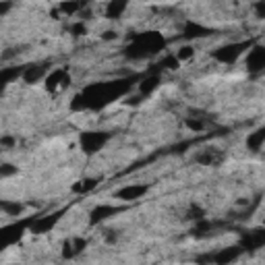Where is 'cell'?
<instances>
[{
  "mask_svg": "<svg viewBox=\"0 0 265 265\" xmlns=\"http://www.w3.org/2000/svg\"><path fill=\"white\" fill-rule=\"evenodd\" d=\"M118 212V207L114 205H100V207H95L93 212H91V224H97V222H102L110 216H114Z\"/></svg>",
  "mask_w": 265,
  "mask_h": 265,
  "instance_id": "9",
  "label": "cell"
},
{
  "mask_svg": "<svg viewBox=\"0 0 265 265\" xmlns=\"http://www.w3.org/2000/svg\"><path fill=\"white\" fill-rule=\"evenodd\" d=\"M249 44H230V46H224L214 52V58L220 60V62H226V64H232L236 58L241 56L243 48H247Z\"/></svg>",
  "mask_w": 265,
  "mask_h": 265,
  "instance_id": "4",
  "label": "cell"
},
{
  "mask_svg": "<svg viewBox=\"0 0 265 265\" xmlns=\"http://www.w3.org/2000/svg\"><path fill=\"white\" fill-rule=\"evenodd\" d=\"M263 143H265V127H261V129L253 131V133H249V137H247V147L251 151H259L263 147Z\"/></svg>",
  "mask_w": 265,
  "mask_h": 265,
  "instance_id": "8",
  "label": "cell"
},
{
  "mask_svg": "<svg viewBox=\"0 0 265 265\" xmlns=\"http://www.w3.org/2000/svg\"><path fill=\"white\" fill-rule=\"evenodd\" d=\"M75 35H85L87 33V25L85 23H83V21H79L77 25H73V29H71Z\"/></svg>",
  "mask_w": 265,
  "mask_h": 265,
  "instance_id": "20",
  "label": "cell"
},
{
  "mask_svg": "<svg viewBox=\"0 0 265 265\" xmlns=\"http://www.w3.org/2000/svg\"><path fill=\"white\" fill-rule=\"evenodd\" d=\"M110 139L108 133H83L81 135V147L85 153H95L104 147V143Z\"/></svg>",
  "mask_w": 265,
  "mask_h": 265,
  "instance_id": "1",
  "label": "cell"
},
{
  "mask_svg": "<svg viewBox=\"0 0 265 265\" xmlns=\"http://www.w3.org/2000/svg\"><path fill=\"white\" fill-rule=\"evenodd\" d=\"M222 160H224V153L216 147H205V149L197 151V156H195V162L201 166H218Z\"/></svg>",
  "mask_w": 265,
  "mask_h": 265,
  "instance_id": "5",
  "label": "cell"
},
{
  "mask_svg": "<svg viewBox=\"0 0 265 265\" xmlns=\"http://www.w3.org/2000/svg\"><path fill=\"white\" fill-rule=\"evenodd\" d=\"M243 253V247H228L224 251H220V253H214V255H209V257H201L199 261H212L214 265H228L232 263L234 259H239Z\"/></svg>",
  "mask_w": 265,
  "mask_h": 265,
  "instance_id": "2",
  "label": "cell"
},
{
  "mask_svg": "<svg viewBox=\"0 0 265 265\" xmlns=\"http://www.w3.org/2000/svg\"><path fill=\"white\" fill-rule=\"evenodd\" d=\"M58 220V216H52V218H41V220H37L35 224H33V230L35 232H46L48 228H52L54 226V222Z\"/></svg>",
  "mask_w": 265,
  "mask_h": 265,
  "instance_id": "14",
  "label": "cell"
},
{
  "mask_svg": "<svg viewBox=\"0 0 265 265\" xmlns=\"http://www.w3.org/2000/svg\"><path fill=\"white\" fill-rule=\"evenodd\" d=\"M10 6H12L10 2H2V4H0V15H2V17H4V15H6V10H8Z\"/></svg>",
  "mask_w": 265,
  "mask_h": 265,
  "instance_id": "22",
  "label": "cell"
},
{
  "mask_svg": "<svg viewBox=\"0 0 265 265\" xmlns=\"http://www.w3.org/2000/svg\"><path fill=\"white\" fill-rule=\"evenodd\" d=\"M176 60L178 62H187V60H191L193 56H195V48L191 46V44H187V46H180L178 50H176Z\"/></svg>",
  "mask_w": 265,
  "mask_h": 265,
  "instance_id": "12",
  "label": "cell"
},
{
  "mask_svg": "<svg viewBox=\"0 0 265 265\" xmlns=\"http://www.w3.org/2000/svg\"><path fill=\"white\" fill-rule=\"evenodd\" d=\"M104 239H106L108 245H114V243H118V239H120V232H118V230H106V232H104Z\"/></svg>",
  "mask_w": 265,
  "mask_h": 265,
  "instance_id": "17",
  "label": "cell"
},
{
  "mask_svg": "<svg viewBox=\"0 0 265 265\" xmlns=\"http://www.w3.org/2000/svg\"><path fill=\"white\" fill-rule=\"evenodd\" d=\"M127 2H110L108 4V10H106V17H110V19H116V17H120V12L122 10H127Z\"/></svg>",
  "mask_w": 265,
  "mask_h": 265,
  "instance_id": "13",
  "label": "cell"
},
{
  "mask_svg": "<svg viewBox=\"0 0 265 265\" xmlns=\"http://www.w3.org/2000/svg\"><path fill=\"white\" fill-rule=\"evenodd\" d=\"M247 66L249 71H259L265 66V48H255L251 52V56L247 58Z\"/></svg>",
  "mask_w": 265,
  "mask_h": 265,
  "instance_id": "7",
  "label": "cell"
},
{
  "mask_svg": "<svg viewBox=\"0 0 265 265\" xmlns=\"http://www.w3.org/2000/svg\"><path fill=\"white\" fill-rule=\"evenodd\" d=\"M0 209H2V214L4 216H10V218H17V216H21L23 214V205L21 203H17V201H2L0 203Z\"/></svg>",
  "mask_w": 265,
  "mask_h": 265,
  "instance_id": "11",
  "label": "cell"
},
{
  "mask_svg": "<svg viewBox=\"0 0 265 265\" xmlns=\"http://www.w3.org/2000/svg\"><path fill=\"white\" fill-rule=\"evenodd\" d=\"M0 145H2V149H10L12 145H17V141L10 135H2V139H0Z\"/></svg>",
  "mask_w": 265,
  "mask_h": 265,
  "instance_id": "19",
  "label": "cell"
},
{
  "mask_svg": "<svg viewBox=\"0 0 265 265\" xmlns=\"http://www.w3.org/2000/svg\"><path fill=\"white\" fill-rule=\"evenodd\" d=\"M48 68H50V66H46V64H31V66H25V71H23L21 77H23L25 83H35V81H39L41 77L48 73Z\"/></svg>",
  "mask_w": 265,
  "mask_h": 265,
  "instance_id": "6",
  "label": "cell"
},
{
  "mask_svg": "<svg viewBox=\"0 0 265 265\" xmlns=\"http://www.w3.org/2000/svg\"><path fill=\"white\" fill-rule=\"evenodd\" d=\"M81 6H83V4H79V2H62L58 8H60L62 12H66V15H73V12L81 10Z\"/></svg>",
  "mask_w": 265,
  "mask_h": 265,
  "instance_id": "16",
  "label": "cell"
},
{
  "mask_svg": "<svg viewBox=\"0 0 265 265\" xmlns=\"http://www.w3.org/2000/svg\"><path fill=\"white\" fill-rule=\"evenodd\" d=\"M147 191H149V185H127L120 191H116L114 197L120 201H137V199H141Z\"/></svg>",
  "mask_w": 265,
  "mask_h": 265,
  "instance_id": "3",
  "label": "cell"
},
{
  "mask_svg": "<svg viewBox=\"0 0 265 265\" xmlns=\"http://www.w3.org/2000/svg\"><path fill=\"white\" fill-rule=\"evenodd\" d=\"M263 226H265V220H263Z\"/></svg>",
  "mask_w": 265,
  "mask_h": 265,
  "instance_id": "24",
  "label": "cell"
},
{
  "mask_svg": "<svg viewBox=\"0 0 265 265\" xmlns=\"http://www.w3.org/2000/svg\"><path fill=\"white\" fill-rule=\"evenodd\" d=\"M102 37H104V39H116V37H118V33H116V31H106Z\"/></svg>",
  "mask_w": 265,
  "mask_h": 265,
  "instance_id": "23",
  "label": "cell"
},
{
  "mask_svg": "<svg viewBox=\"0 0 265 265\" xmlns=\"http://www.w3.org/2000/svg\"><path fill=\"white\" fill-rule=\"evenodd\" d=\"M10 174H17V166L2 164V168H0V176H2V178H8Z\"/></svg>",
  "mask_w": 265,
  "mask_h": 265,
  "instance_id": "18",
  "label": "cell"
},
{
  "mask_svg": "<svg viewBox=\"0 0 265 265\" xmlns=\"http://www.w3.org/2000/svg\"><path fill=\"white\" fill-rule=\"evenodd\" d=\"M185 124H187V127L191 129V131H195V133H199V131H203L205 129V122L197 116V118H187L185 120Z\"/></svg>",
  "mask_w": 265,
  "mask_h": 265,
  "instance_id": "15",
  "label": "cell"
},
{
  "mask_svg": "<svg viewBox=\"0 0 265 265\" xmlns=\"http://www.w3.org/2000/svg\"><path fill=\"white\" fill-rule=\"evenodd\" d=\"M160 87V77L158 75H151V77H147V79H143L141 83H139V93L141 95H149V93H153Z\"/></svg>",
  "mask_w": 265,
  "mask_h": 265,
  "instance_id": "10",
  "label": "cell"
},
{
  "mask_svg": "<svg viewBox=\"0 0 265 265\" xmlns=\"http://www.w3.org/2000/svg\"><path fill=\"white\" fill-rule=\"evenodd\" d=\"M253 8H255V17L257 19H265V2H257Z\"/></svg>",
  "mask_w": 265,
  "mask_h": 265,
  "instance_id": "21",
  "label": "cell"
}]
</instances>
